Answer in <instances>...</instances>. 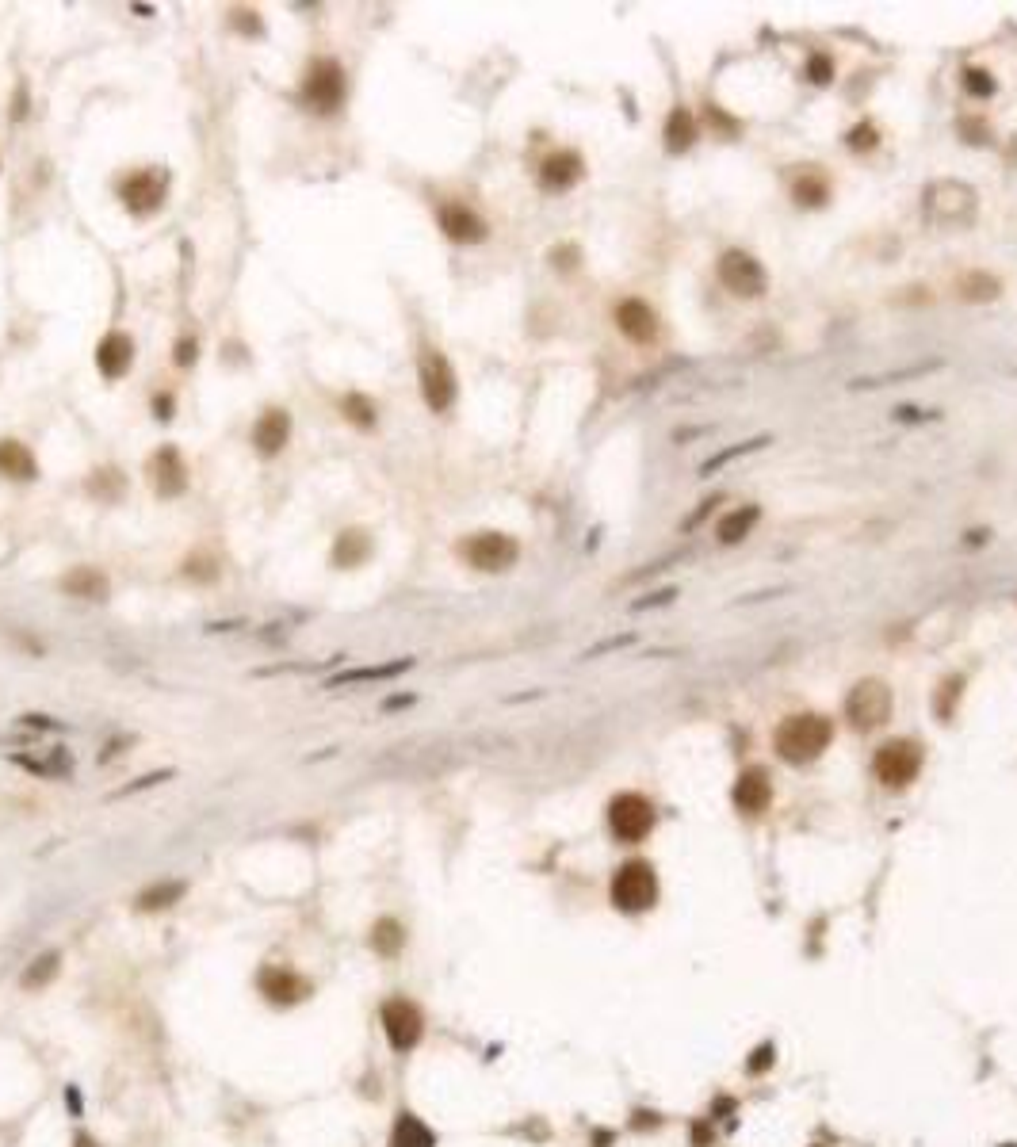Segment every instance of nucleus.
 <instances>
[{
  "instance_id": "24",
  "label": "nucleus",
  "mask_w": 1017,
  "mask_h": 1147,
  "mask_svg": "<svg viewBox=\"0 0 1017 1147\" xmlns=\"http://www.w3.org/2000/svg\"><path fill=\"white\" fill-rule=\"evenodd\" d=\"M390 1147H436V1136L425 1121H417L413 1113H402L394 1132H390Z\"/></svg>"
},
{
  "instance_id": "3",
  "label": "nucleus",
  "mask_w": 1017,
  "mask_h": 1147,
  "mask_svg": "<svg viewBox=\"0 0 1017 1147\" xmlns=\"http://www.w3.org/2000/svg\"><path fill=\"white\" fill-rule=\"evenodd\" d=\"M612 903L628 914L650 910L658 903V876L647 861H628L624 868H616L612 876Z\"/></svg>"
},
{
  "instance_id": "20",
  "label": "nucleus",
  "mask_w": 1017,
  "mask_h": 1147,
  "mask_svg": "<svg viewBox=\"0 0 1017 1147\" xmlns=\"http://www.w3.org/2000/svg\"><path fill=\"white\" fill-rule=\"evenodd\" d=\"M291 440V417L283 410H264L253 429V444H257L260 455H280Z\"/></svg>"
},
{
  "instance_id": "41",
  "label": "nucleus",
  "mask_w": 1017,
  "mask_h": 1147,
  "mask_svg": "<svg viewBox=\"0 0 1017 1147\" xmlns=\"http://www.w3.org/2000/svg\"><path fill=\"white\" fill-rule=\"evenodd\" d=\"M807 77H811L815 85H826V81L834 77V62H830L826 54H815V58L807 62Z\"/></svg>"
},
{
  "instance_id": "23",
  "label": "nucleus",
  "mask_w": 1017,
  "mask_h": 1147,
  "mask_svg": "<svg viewBox=\"0 0 1017 1147\" xmlns=\"http://www.w3.org/2000/svg\"><path fill=\"white\" fill-rule=\"evenodd\" d=\"M368 555H371V536L364 528H352V532L337 536V543H333V563L345 566V570L348 566H360Z\"/></svg>"
},
{
  "instance_id": "15",
  "label": "nucleus",
  "mask_w": 1017,
  "mask_h": 1147,
  "mask_svg": "<svg viewBox=\"0 0 1017 1147\" xmlns=\"http://www.w3.org/2000/svg\"><path fill=\"white\" fill-rule=\"evenodd\" d=\"M436 218H440V230L452 241H459V245H475V241L486 238V222L471 207H463V203H444L436 211Z\"/></svg>"
},
{
  "instance_id": "28",
  "label": "nucleus",
  "mask_w": 1017,
  "mask_h": 1147,
  "mask_svg": "<svg viewBox=\"0 0 1017 1147\" xmlns=\"http://www.w3.org/2000/svg\"><path fill=\"white\" fill-rule=\"evenodd\" d=\"M402 941H406V937H402V926H398L394 918H379V922H375V930H371V949H375L379 956H394L398 949H402Z\"/></svg>"
},
{
  "instance_id": "31",
  "label": "nucleus",
  "mask_w": 1017,
  "mask_h": 1147,
  "mask_svg": "<svg viewBox=\"0 0 1017 1147\" xmlns=\"http://www.w3.org/2000/svg\"><path fill=\"white\" fill-rule=\"evenodd\" d=\"M88 490L96 494V498L104 501H115L123 490H127V478H123V471H115V467H108V471H96L92 475V482H88Z\"/></svg>"
},
{
  "instance_id": "16",
  "label": "nucleus",
  "mask_w": 1017,
  "mask_h": 1147,
  "mask_svg": "<svg viewBox=\"0 0 1017 1147\" xmlns=\"http://www.w3.org/2000/svg\"><path fill=\"white\" fill-rule=\"evenodd\" d=\"M616 325L635 345H650L658 337V314L647 303H639V299H624L616 306Z\"/></svg>"
},
{
  "instance_id": "11",
  "label": "nucleus",
  "mask_w": 1017,
  "mask_h": 1147,
  "mask_svg": "<svg viewBox=\"0 0 1017 1147\" xmlns=\"http://www.w3.org/2000/svg\"><path fill=\"white\" fill-rule=\"evenodd\" d=\"M383 1029H387L390 1048L410 1052L413 1044L421 1040V1033H425V1018H421V1010H417L413 1002H406V998H390L387 1006H383Z\"/></svg>"
},
{
  "instance_id": "36",
  "label": "nucleus",
  "mask_w": 1017,
  "mask_h": 1147,
  "mask_svg": "<svg viewBox=\"0 0 1017 1147\" xmlns=\"http://www.w3.org/2000/svg\"><path fill=\"white\" fill-rule=\"evenodd\" d=\"M761 444H769V440H765V436H758V440H750V444H738V448H727V452H719V455H715V459H708V463H704L700 471H704V475H712V471H719L723 463H731V459H738V455L758 452Z\"/></svg>"
},
{
  "instance_id": "12",
  "label": "nucleus",
  "mask_w": 1017,
  "mask_h": 1147,
  "mask_svg": "<svg viewBox=\"0 0 1017 1147\" xmlns=\"http://www.w3.org/2000/svg\"><path fill=\"white\" fill-rule=\"evenodd\" d=\"M119 199L127 203L130 215H153V211L161 207V199H165V176L150 173V169L130 173L127 180L119 184Z\"/></svg>"
},
{
  "instance_id": "7",
  "label": "nucleus",
  "mask_w": 1017,
  "mask_h": 1147,
  "mask_svg": "<svg viewBox=\"0 0 1017 1147\" xmlns=\"http://www.w3.org/2000/svg\"><path fill=\"white\" fill-rule=\"evenodd\" d=\"M417 379H421V394H425L429 410H433V413L452 410V402H455V371H452V364H448V360L436 352V348H425V352H421V360H417Z\"/></svg>"
},
{
  "instance_id": "6",
  "label": "nucleus",
  "mask_w": 1017,
  "mask_h": 1147,
  "mask_svg": "<svg viewBox=\"0 0 1017 1147\" xmlns=\"http://www.w3.org/2000/svg\"><path fill=\"white\" fill-rule=\"evenodd\" d=\"M608 826L620 842H643L654 830V803L639 792H624L608 803Z\"/></svg>"
},
{
  "instance_id": "47",
  "label": "nucleus",
  "mask_w": 1017,
  "mask_h": 1147,
  "mask_svg": "<svg viewBox=\"0 0 1017 1147\" xmlns=\"http://www.w3.org/2000/svg\"><path fill=\"white\" fill-rule=\"evenodd\" d=\"M12 119H23V88L16 92V108H12Z\"/></svg>"
},
{
  "instance_id": "44",
  "label": "nucleus",
  "mask_w": 1017,
  "mask_h": 1147,
  "mask_svg": "<svg viewBox=\"0 0 1017 1147\" xmlns=\"http://www.w3.org/2000/svg\"><path fill=\"white\" fill-rule=\"evenodd\" d=\"M153 406H157V417H161V421H169V417H173V398H169V394H157V398H153Z\"/></svg>"
},
{
  "instance_id": "30",
  "label": "nucleus",
  "mask_w": 1017,
  "mask_h": 1147,
  "mask_svg": "<svg viewBox=\"0 0 1017 1147\" xmlns=\"http://www.w3.org/2000/svg\"><path fill=\"white\" fill-rule=\"evenodd\" d=\"M184 895V884H176V880H165V884H157V888L142 891L138 895V910H161L169 907V903H176Z\"/></svg>"
},
{
  "instance_id": "8",
  "label": "nucleus",
  "mask_w": 1017,
  "mask_h": 1147,
  "mask_svg": "<svg viewBox=\"0 0 1017 1147\" xmlns=\"http://www.w3.org/2000/svg\"><path fill=\"white\" fill-rule=\"evenodd\" d=\"M719 280L738 299H758V295H765V283H769L765 280V268L750 253H742V249H727L719 257Z\"/></svg>"
},
{
  "instance_id": "5",
  "label": "nucleus",
  "mask_w": 1017,
  "mask_h": 1147,
  "mask_svg": "<svg viewBox=\"0 0 1017 1147\" xmlns=\"http://www.w3.org/2000/svg\"><path fill=\"white\" fill-rule=\"evenodd\" d=\"M845 715H849V723L857 727V731H876V727H884L891 715V689L884 685V681H876V677H868V681H857L853 685V693H849V700H845Z\"/></svg>"
},
{
  "instance_id": "35",
  "label": "nucleus",
  "mask_w": 1017,
  "mask_h": 1147,
  "mask_svg": "<svg viewBox=\"0 0 1017 1147\" xmlns=\"http://www.w3.org/2000/svg\"><path fill=\"white\" fill-rule=\"evenodd\" d=\"M964 92H972L975 100H987L995 92V77L987 69H964Z\"/></svg>"
},
{
  "instance_id": "9",
  "label": "nucleus",
  "mask_w": 1017,
  "mask_h": 1147,
  "mask_svg": "<svg viewBox=\"0 0 1017 1147\" xmlns=\"http://www.w3.org/2000/svg\"><path fill=\"white\" fill-rule=\"evenodd\" d=\"M520 547L513 536H505V532H478V536H471V540L463 543V559L475 566V570H490V574H498V570H509V566L517 563Z\"/></svg>"
},
{
  "instance_id": "13",
  "label": "nucleus",
  "mask_w": 1017,
  "mask_h": 1147,
  "mask_svg": "<svg viewBox=\"0 0 1017 1147\" xmlns=\"http://www.w3.org/2000/svg\"><path fill=\"white\" fill-rule=\"evenodd\" d=\"M257 987L260 995L268 1002H276V1006H295V1002H303L310 995V983L299 979L295 972H287V968H264L257 975Z\"/></svg>"
},
{
  "instance_id": "39",
  "label": "nucleus",
  "mask_w": 1017,
  "mask_h": 1147,
  "mask_svg": "<svg viewBox=\"0 0 1017 1147\" xmlns=\"http://www.w3.org/2000/svg\"><path fill=\"white\" fill-rule=\"evenodd\" d=\"M876 142H880V134H876L872 123H861V127L849 130V146H853V150H872Z\"/></svg>"
},
{
  "instance_id": "45",
  "label": "nucleus",
  "mask_w": 1017,
  "mask_h": 1147,
  "mask_svg": "<svg viewBox=\"0 0 1017 1147\" xmlns=\"http://www.w3.org/2000/svg\"><path fill=\"white\" fill-rule=\"evenodd\" d=\"M769 1060H773V1048L765 1044V1048H758V1056L750 1060V1071H761V1067H769Z\"/></svg>"
},
{
  "instance_id": "21",
  "label": "nucleus",
  "mask_w": 1017,
  "mask_h": 1147,
  "mask_svg": "<svg viewBox=\"0 0 1017 1147\" xmlns=\"http://www.w3.org/2000/svg\"><path fill=\"white\" fill-rule=\"evenodd\" d=\"M130 360H134V341L127 333H108L96 348V368L104 379H119L130 368Z\"/></svg>"
},
{
  "instance_id": "14",
  "label": "nucleus",
  "mask_w": 1017,
  "mask_h": 1147,
  "mask_svg": "<svg viewBox=\"0 0 1017 1147\" xmlns=\"http://www.w3.org/2000/svg\"><path fill=\"white\" fill-rule=\"evenodd\" d=\"M150 482L153 490L161 494V498H176V494H184V486H188V478H184V459H180V452L176 448H157L150 459Z\"/></svg>"
},
{
  "instance_id": "43",
  "label": "nucleus",
  "mask_w": 1017,
  "mask_h": 1147,
  "mask_svg": "<svg viewBox=\"0 0 1017 1147\" xmlns=\"http://www.w3.org/2000/svg\"><path fill=\"white\" fill-rule=\"evenodd\" d=\"M635 635H624V639H608V643H601V647L585 650V658H597V654H605V650H616V647H628Z\"/></svg>"
},
{
  "instance_id": "46",
  "label": "nucleus",
  "mask_w": 1017,
  "mask_h": 1147,
  "mask_svg": "<svg viewBox=\"0 0 1017 1147\" xmlns=\"http://www.w3.org/2000/svg\"><path fill=\"white\" fill-rule=\"evenodd\" d=\"M73 1147H100V1144H96V1140H92V1136H85V1132H81V1136H77V1140H73Z\"/></svg>"
},
{
  "instance_id": "42",
  "label": "nucleus",
  "mask_w": 1017,
  "mask_h": 1147,
  "mask_svg": "<svg viewBox=\"0 0 1017 1147\" xmlns=\"http://www.w3.org/2000/svg\"><path fill=\"white\" fill-rule=\"evenodd\" d=\"M234 27H238V31H245V35H260L257 12H249V8H238V12H234Z\"/></svg>"
},
{
  "instance_id": "38",
  "label": "nucleus",
  "mask_w": 1017,
  "mask_h": 1147,
  "mask_svg": "<svg viewBox=\"0 0 1017 1147\" xmlns=\"http://www.w3.org/2000/svg\"><path fill=\"white\" fill-rule=\"evenodd\" d=\"M184 578H192V582H215L218 578L215 559H192V563L184 566Z\"/></svg>"
},
{
  "instance_id": "2",
  "label": "nucleus",
  "mask_w": 1017,
  "mask_h": 1147,
  "mask_svg": "<svg viewBox=\"0 0 1017 1147\" xmlns=\"http://www.w3.org/2000/svg\"><path fill=\"white\" fill-rule=\"evenodd\" d=\"M922 211L937 226H964L975 215V192L960 180H937L922 195Z\"/></svg>"
},
{
  "instance_id": "33",
  "label": "nucleus",
  "mask_w": 1017,
  "mask_h": 1147,
  "mask_svg": "<svg viewBox=\"0 0 1017 1147\" xmlns=\"http://www.w3.org/2000/svg\"><path fill=\"white\" fill-rule=\"evenodd\" d=\"M413 662L402 658V662H390V666H375V670H348L341 677H333V685H348V681H379V677H394V673H406Z\"/></svg>"
},
{
  "instance_id": "22",
  "label": "nucleus",
  "mask_w": 1017,
  "mask_h": 1147,
  "mask_svg": "<svg viewBox=\"0 0 1017 1147\" xmlns=\"http://www.w3.org/2000/svg\"><path fill=\"white\" fill-rule=\"evenodd\" d=\"M666 150L670 153H685L696 142V119L689 108H673L670 119H666Z\"/></svg>"
},
{
  "instance_id": "27",
  "label": "nucleus",
  "mask_w": 1017,
  "mask_h": 1147,
  "mask_svg": "<svg viewBox=\"0 0 1017 1147\" xmlns=\"http://www.w3.org/2000/svg\"><path fill=\"white\" fill-rule=\"evenodd\" d=\"M792 195H796L800 207H819V203L830 199V180H826L823 173H803L800 180L792 184Z\"/></svg>"
},
{
  "instance_id": "32",
  "label": "nucleus",
  "mask_w": 1017,
  "mask_h": 1147,
  "mask_svg": "<svg viewBox=\"0 0 1017 1147\" xmlns=\"http://www.w3.org/2000/svg\"><path fill=\"white\" fill-rule=\"evenodd\" d=\"M341 410H345L348 421H352V425H360V429H371V425H375V402L364 398V394H345Z\"/></svg>"
},
{
  "instance_id": "17",
  "label": "nucleus",
  "mask_w": 1017,
  "mask_h": 1147,
  "mask_svg": "<svg viewBox=\"0 0 1017 1147\" xmlns=\"http://www.w3.org/2000/svg\"><path fill=\"white\" fill-rule=\"evenodd\" d=\"M582 173H585L582 157L574 150H559L540 165V184L547 192H566V188H574V184L582 180Z\"/></svg>"
},
{
  "instance_id": "1",
  "label": "nucleus",
  "mask_w": 1017,
  "mask_h": 1147,
  "mask_svg": "<svg viewBox=\"0 0 1017 1147\" xmlns=\"http://www.w3.org/2000/svg\"><path fill=\"white\" fill-rule=\"evenodd\" d=\"M834 738V723L826 715H788L784 723L777 727V754L788 765H807L823 754Z\"/></svg>"
},
{
  "instance_id": "34",
  "label": "nucleus",
  "mask_w": 1017,
  "mask_h": 1147,
  "mask_svg": "<svg viewBox=\"0 0 1017 1147\" xmlns=\"http://www.w3.org/2000/svg\"><path fill=\"white\" fill-rule=\"evenodd\" d=\"M960 295H964V299H995V295H998V280H995V276H987V272L964 276V280H960Z\"/></svg>"
},
{
  "instance_id": "37",
  "label": "nucleus",
  "mask_w": 1017,
  "mask_h": 1147,
  "mask_svg": "<svg viewBox=\"0 0 1017 1147\" xmlns=\"http://www.w3.org/2000/svg\"><path fill=\"white\" fill-rule=\"evenodd\" d=\"M960 689H964V677H949V681L941 685V696H937V715H941V719L953 715V700H960Z\"/></svg>"
},
{
  "instance_id": "10",
  "label": "nucleus",
  "mask_w": 1017,
  "mask_h": 1147,
  "mask_svg": "<svg viewBox=\"0 0 1017 1147\" xmlns=\"http://www.w3.org/2000/svg\"><path fill=\"white\" fill-rule=\"evenodd\" d=\"M303 96L314 111L341 108V100H345V73H341V65L329 62V58L310 65V73H306V81H303Z\"/></svg>"
},
{
  "instance_id": "19",
  "label": "nucleus",
  "mask_w": 1017,
  "mask_h": 1147,
  "mask_svg": "<svg viewBox=\"0 0 1017 1147\" xmlns=\"http://www.w3.org/2000/svg\"><path fill=\"white\" fill-rule=\"evenodd\" d=\"M62 593L65 597H77V601H108L111 582L108 574L96 570V566H73L62 578Z\"/></svg>"
},
{
  "instance_id": "18",
  "label": "nucleus",
  "mask_w": 1017,
  "mask_h": 1147,
  "mask_svg": "<svg viewBox=\"0 0 1017 1147\" xmlns=\"http://www.w3.org/2000/svg\"><path fill=\"white\" fill-rule=\"evenodd\" d=\"M773 800V784H769V773L765 769H746L738 773L735 780V807L746 811V815H761Z\"/></svg>"
},
{
  "instance_id": "4",
  "label": "nucleus",
  "mask_w": 1017,
  "mask_h": 1147,
  "mask_svg": "<svg viewBox=\"0 0 1017 1147\" xmlns=\"http://www.w3.org/2000/svg\"><path fill=\"white\" fill-rule=\"evenodd\" d=\"M918 769H922V746L910 738H891L872 758V773L888 788H907L910 780L918 777Z\"/></svg>"
},
{
  "instance_id": "40",
  "label": "nucleus",
  "mask_w": 1017,
  "mask_h": 1147,
  "mask_svg": "<svg viewBox=\"0 0 1017 1147\" xmlns=\"http://www.w3.org/2000/svg\"><path fill=\"white\" fill-rule=\"evenodd\" d=\"M195 356H199V345H195V337H184V341H176V345H173V364H176V368H192Z\"/></svg>"
},
{
  "instance_id": "25",
  "label": "nucleus",
  "mask_w": 1017,
  "mask_h": 1147,
  "mask_svg": "<svg viewBox=\"0 0 1017 1147\" xmlns=\"http://www.w3.org/2000/svg\"><path fill=\"white\" fill-rule=\"evenodd\" d=\"M0 475L16 478V482L35 478V455L16 440H0Z\"/></svg>"
},
{
  "instance_id": "29",
  "label": "nucleus",
  "mask_w": 1017,
  "mask_h": 1147,
  "mask_svg": "<svg viewBox=\"0 0 1017 1147\" xmlns=\"http://www.w3.org/2000/svg\"><path fill=\"white\" fill-rule=\"evenodd\" d=\"M58 968H62V956L58 953H43L27 972H23V987L27 991H39V987H46L54 975H58Z\"/></svg>"
},
{
  "instance_id": "26",
  "label": "nucleus",
  "mask_w": 1017,
  "mask_h": 1147,
  "mask_svg": "<svg viewBox=\"0 0 1017 1147\" xmlns=\"http://www.w3.org/2000/svg\"><path fill=\"white\" fill-rule=\"evenodd\" d=\"M758 517H761V509H758V505H746V509H735V513H731V517H723V520H719V540H723V543H738V540H746V536H750V528H754V524H758Z\"/></svg>"
}]
</instances>
